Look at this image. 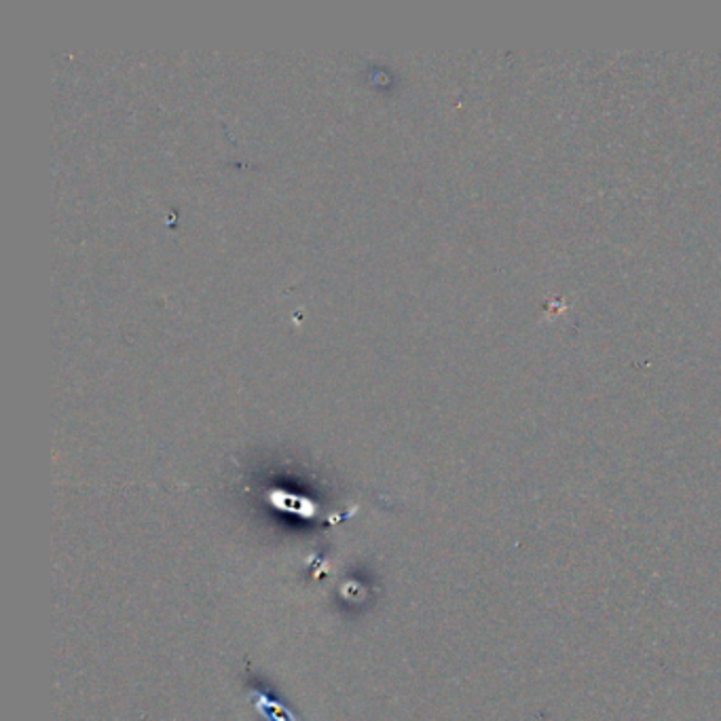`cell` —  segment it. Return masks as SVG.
I'll list each match as a JSON object with an SVG mask.
<instances>
[{"label":"cell","instance_id":"cell-1","mask_svg":"<svg viewBox=\"0 0 721 721\" xmlns=\"http://www.w3.org/2000/svg\"><path fill=\"white\" fill-rule=\"evenodd\" d=\"M250 698H252L254 707H257L269 721H299L293 716V713H290V711H288V709H286V707H284V705L271 700L266 694L259 692V689L250 692Z\"/></svg>","mask_w":721,"mask_h":721}]
</instances>
